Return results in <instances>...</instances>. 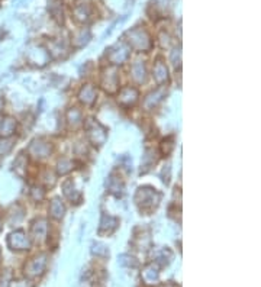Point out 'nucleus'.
<instances>
[{
    "instance_id": "1",
    "label": "nucleus",
    "mask_w": 261,
    "mask_h": 287,
    "mask_svg": "<svg viewBox=\"0 0 261 287\" xmlns=\"http://www.w3.org/2000/svg\"><path fill=\"white\" fill-rule=\"evenodd\" d=\"M158 200H160V194L153 189L144 187V189H139L136 193V202L144 209L145 208H150V209L155 208L158 205Z\"/></svg>"
},
{
    "instance_id": "2",
    "label": "nucleus",
    "mask_w": 261,
    "mask_h": 287,
    "mask_svg": "<svg viewBox=\"0 0 261 287\" xmlns=\"http://www.w3.org/2000/svg\"><path fill=\"white\" fill-rule=\"evenodd\" d=\"M128 37H129V44L136 49H148L151 47L150 37L142 29H134V31L128 32Z\"/></svg>"
},
{
    "instance_id": "3",
    "label": "nucleus",
    "mask_w": 261,
    "mask_h": 287,
    "mask_svg": "<svg viewBox=\"0 0 261 287\" xmlns=\"http://www.w3.org/2000/svg\"><path fill=\"white\" fill-rule=\"evenodd\" d=\"M47 266V255H38L34 260H31L28 264L25 266V274L31 278H35L41 276Z\"/></svg>"
},
{
    "instance_id": "4",
    "label": "nucleus",
    "mask_w": 261,
    "mask_h": 287,
    "mask_svg": "<svg viewBox=\"0 0 261 287\" xmlns=\"http://www.w3.org/2000/svg\"><path fill=\"white\" fill-rule=\"evenodd\" d=\"M87 135H89L90 141L95 145H103V142L106 141L105 129L96 122H89V125H87Z\"/></svg>"
},
{
    "instance_id": "5",
    "label": "nucleus",
    "mask_w": 261,
    "mask_h": 287,
    "mask_svg": "<svg viewBox=\"0 0 261 287\" xmlns=\"http://www.w3.org/2000/svg\"><path fill=\"white\" fill-rule=\"evenodd\" d=\"M8 244H9L10 248L16 249V251H23V249H28L29 247H31L29 239L26 238V235H25L22 231L10 234L9 239H8Z\"/></svg>"
},
{
    "instance_id": "6",
    "label": "nucleus",
    "mask_w": 261,
    "mask_h": 287,
    "mask_svg": "<svg viewBox=\"0 0 261 287\" xmlns=\"http://www.w3.org/2000/svg\"><path fill=\"white\" fill-rule=\"evenodd\" d=\"M136 99H138V92H136L135 89H132V87H126V89H124V90L121 92V96H119V102L125 106L134 105L136 102Z\"/></svg>"
},
{
    "instance_id": "7",
    "label": "nucleus",
    "mask_w": 261,
    "mask_h": 287,
    "mask_svg": "<svg viewBox=\"0 0 261 287\" xmlns=\"http://www.w3.org/2000/svg\"><path fill=\"white\" fill-rule=\"evenodd\" d=\"M142 278H144L145 284H148V286L157 284V281H158V270H157L154 264H150V266H147L144 268Z\"/></svg>"
},
{
    "instance_id": "8",
    "label": "nucleus",
    "mask_w": 261,
    "mask_h": 287,
    "mask_svg": "<svg viewBox=\"0 0 261 287\" xmlns=\"http://www.w3.org/2000/svg\"><path fill=\"white\" fill-rule=\"evenodd\" d=\"M29 151L35 157H47L49 153V145L45 142H41V141H34L29 147Z\"/></svg>"
},
{
    "instance_id": "9",
    "label": "nucleus",
    "mask_w": 261,
    "mask_h": 287,
    "mask_svg": "<svg viewBox=\"0 0 261 287\" xmlns=\"http://www.w3.org/2000/svg\"><path fill=\"white\" fill-rule=\"evenodd\" d=\"M96 90H95V87L93 86H84L81 89V92H80V100L83 102V103H86V105H90V103H93V100L96 99Z\"/></svg>"
},
{
    "instance_id": "10",
    "label": "nucleus",
    "mask_w": 261,
    "mask_h": 287,
    "mask_svg": "<svg viewBox=\"0 0 261 287\" xmlns=\"http://www.w3.org/2000/svg\"><path fill=\"white\" fill-rule=\"evenodd\" d=\"M15 128H16V122L13 118H5L3 122L0 125V134L3 135L5 138L10 136V135L15 132Z\"/></svg>"
},
{
    "instance_id": "11",
    "label": "nucleus",
    "mask_w": 261,
    "mask_h": 287,
    "mask_svg": "<svg viewBox=\"0 0 261 287\" xmlns=\"http://www.w3.org/2000/svg\"><path fill=\"white\" fill-rule=\"evenodd\" d=\"M154 78L157 80V83H164V81H167V78H168V76H167V68H165V66L161 61H158L155 64Z\"/></svg>"
},
{
    "instance_id": "12",
    "label": "nucleus",
    "mask_w": 261,
    "mask_h": 287,
    "mask_svg": "<svg viewBox=\"0 0 261 287\" xmlns=\"http://www.w3.org/2000/svg\"><path fill=\"white\" fill-rule=\"evenodd\" d=\"M32 234H34V238L37 241H41L47 235V225H45V220H39L35 222L34 228H32Z\"/></svg>"
},
{
    "instance_id": "13",
    "label": "nucleus",
    "mask_w": 261,
    "mask_h": 287,
    "mask_svg": "<svg viewBox=\"0 0 261 287\" xmlns=\"http://www.w3.org/2000/svg\"><path fill=\"white\" fill-rule=\"evenodd\" d=\"M49 211H51V216L52 218L60 219L64 215V206H63V203L58 200V199H54L52 203H51V206H49Z\"/></svg>"
},
{
    "instance_id": "14",
    "label": "nucleus",
    "mask_w": 261,
    "mask_h": 287,
    "mask_svg": "<svg viewBox=\"0 0 261 287\" xmlns=\"http://www.w3.org/2000/svg\"><path fill=\"white\" fill-rule=\"evenodd\" d=\"M163 93H164L163 90H157L154 93H151V95L147 97V100H145V106H147V107H154V106L163 99V97H161Z\"/></svg>"
},
{
    "instance_id": "15",
    "label": "nucleus",
    "mask_w": 261,
    "mask_h": 287,
    "mask_svg": "<svg viewBox=\"0 0 261 287\" xmlns=\"http://www.w3.org/2000/svg\"><path fill=\"white\" fill-rule=\"evenodd\" d=\"M132 74H134V78H135L138 83H142L145 80V70H144V64L142 63H138L132 67Z\"/></svg>"
},
{
    "instance_id": "16",
    "label": "nucleus",
    "mask_w": 261,
    "mask_h": 287,
    "mask_svg": "<svg viewBox=\"0 0 261 287\" xmlns=\"http://www.w3.org/2000/svg\"><path fill=\"white\" fill-rule=\"evenodd\" d=\"M74 15H76V18H77V20H87L89 19V8L87 6H84V5H80V6H77L76 8V10H74Z\"/></svg>"
},
{
    "instance_id": "17",
    "label": "nucleus",
    "mask_w": 261,
    "mask_h": 287,
    "mask_svg": "<svg viewBox=\"0 0 261 287\" xmlns=\"http://www.w3.org/2000/svg\"><path fill=\"white\" fill-rule=\"evenodd\" d=\"M13 147V141L12 139H0V157H5L6 154L9 153Z\"/></svg>"
},
{
    "instance_id": "18",
    "label": "nucleus",
    "mask_w": 261,
    "mask_h": 287,
    "mask_svg": "<svg viewBox=\"0 0 261 287\" xmlns=\"http://www.w3.org/2000/svg\"><path fill=\"white\" fill-rule=\"evenodd\" d=\"M71 165H73V163L68 161V160L60 161V163H58V173H60V174H66V173H68L71 170Z\"/></svg>"
},
{
    "instance_id": "19",
    "label": "nucleus",
    "mask_w": 261,
    "mask_h": 287,
    "mask_svg": "<svg viewBox=\"0 0 261 287\" xmlns=\"http://www.w3.org/2000/svg\"><path fill=\"white\" fill-rule=\"evenodd\" d=\"M93 252L96 254V255H100V254H103V255H107L109 254V251H107L103 245H100V244H97L95 245V249H93Z\"/></svg>"
},
{
    "instance_id": "20",
    "label": "nucleus",
    "mask_w": 261,
    "mask_h": 287,
    "mask_svg": "<svg viewBox=\"0 0 261 287\" xmlns=\"http://www.w3.org/2000/svg\"><path fill=\"white\" fill-rule=\"evenodd\" d=\"M0 231H2V219H0Z\"/></svg>"
},
{
    "instance_id": "21",
    "label": "nucleus",
    "mask_w": 261,
    "mask_h": 287,
    "mask_svg": "<svg viewBox=\"0 0 261 287\" xmlns=\"http://www.w3.org/2000/svg\"><path fill=\"white\" fill-rule=\"evenodd\" d=\"M165 287H171V286H165Z\"/></svg>"
}]
</instances>
